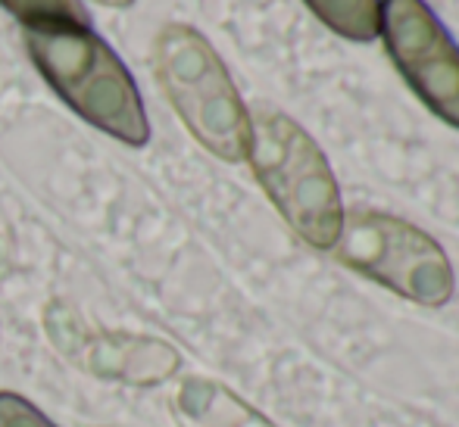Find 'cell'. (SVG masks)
<instances>
[{"label": "cell", "mask_w": 459, "mask_h": 427, "mask_svg": "<svg viewBox=\"0 0 459 427\" xmlns=\"http://www.w3.org/2000/svg\"><path fill=\"white\" fill-rule=\"evenodd\" d=\"M35 69L73 113L128 147L151 141V122L126 63L94 29L25 31Z\"/></svg>", "instance_id": "2"}, {"label": "cell", "mask_w": 459, "mask_h": 427, "mask_svg": "<svg viewBox=\"0 0 459 427\" xmlns=\"http://www.w3.org/2000/svg\"><path fill=\"white\" fill-rule=\"evenodd\" d=\"M97 4H103V6H128V4H134V0H97Z\"/></svg>", "instance_id": "10"}, {"label": "cell", "mask_w": 459, "mask_h": 427, "mask_svg": "<svg viewBox=\"0 0 459 427\" xmlns=\"http://www.w3.org/2000/svg\"><path fill=\"white\" fill-rule=\"evenodd\" d=\"M247 163L288 228L313 250L332 253L344 225V200L313 134L281 109H250Z\"/></svg>", "instance_id": "1"}, {"label": "cell", "mask_w": 459, "mask_h": 427, "mask_svg": "<svg viewBox=\"0 0 459 427\" xmlns=\"http://www.w3.org/2000/svg\"><path fill=\"white\" fill-rule=\"evenodd\" d=\"M176 403L187 427H273L254 406L212 380H191Z\"/></svg>", "instance_id": "6"}, {"label": "cell", "mask_w": 459, "mask_h": 427, "mask_svg": "<svg viewBox=\"0 0 459 427\" xmlns=\"http://www.w3.org/2000/svg\"><path fill=\"white\" fill-rule=\"evenodd\" d=\"M378 38L412 94L459 132V44L425 0H381Z\"/></svg>", "instance_id": "5"}, {"label": "cell", "mask_w": 459, "mask_h": 427, "mask_svg": "<svg viewBox=\"0 0 459 427\" xmlns=\"http://www.w3.org/2000/svg\"><path fill=\"white\" fill-rule=\"evenodd\" d=\"M334 259L366 281L425 309H441L456 294V271L444 247L412 222L381 209H344Z\"/></svg>", "instance_id": "4"}, {"label": "cell", "mask_w": 459, "mask_h": 427, "mask_svg": "<svg viewBox=\"0 0 459 427\" xmlns=\"http://www.w3.org/2000/svg\"><path fill=\"white\" fill-rule=\"evenodd\" d=\"M6 13L25 25V31H60V29H91L82 0H0Z\"/></svg>", "instance_id": "8"}, {"label": "cell", "mask_w": 459, "mask_h": 427, "mask_svg": "<svg viewBox=\"0 0 459 427\" xmlns=\"http://www.w3.org/2000/svg\"><path fill=\"white\" fill-rule=\"evenodd\" d=\"M313 16L334 35L353 44H368L378 38L381 0H303Z\"/></svg>", "instance_id": "7"}, {"label": "cell", "mask_w": 459, "mask_h": 427, "mask_svg": "<svg viewBox=\"0 0 459 427\" xmlns=\"http://www.w3.org/2000/svg\"><path fill=\"white\" fill-rule=\"evenodd\" d=\"M0 427H56V424L25 397L0 390Z\"/></svg>", "instance_id": "9"}, {"label": "cell", "mask_w": 459, "mask_h": 427, "mask_svg": "<svg viewBox=\"0 0 459 427\" xmlns=\"http://www.w3.org/2000/svg\"><path fill=\"white\" fill-rule=\"evenodd\" d=\"M153 69L166 100L204 150L222 163L247 159L250 109L222 56L197 29L182 22L166 25L153 41Z\"/></svg>", "instance_id": "3"}]
</instances>
